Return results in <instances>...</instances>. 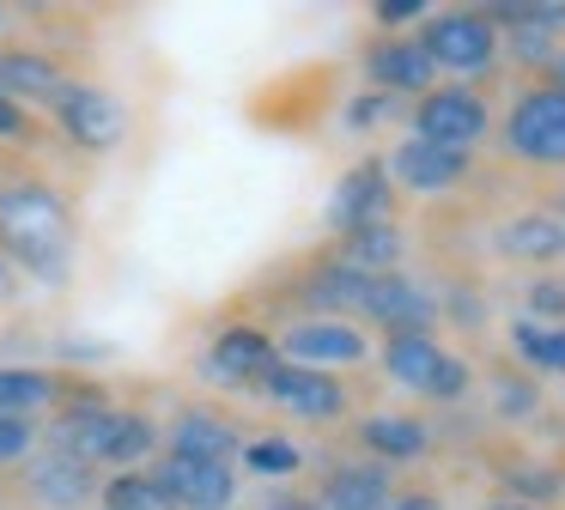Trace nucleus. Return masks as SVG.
I'll return each mask as SVG.
<instances>
[{
    "instance_id": "nucleus-1",
    "label": "nucleus",
    "mask_w": 565,
    "mask_h": 510,
    "mask_svg": "<svg viewBox=\"0 0 565 510\" xmlns=\"http://www.w3.org/2000/svg\"><path fill=\"white\" fill-rule=\"evenodd\" d=\"M0 249H7V267H25L43 286H62L74 262V206L50 182L0 189Z\"/></svg>"
},
{
    "instance_id": "nucleus-2",
    "label": "nucleus",
    "mask_w": 565,
    "mask_h": 510,
    "mask_svg": "<svg viewBox=\"0 0 565 510\" xmlns=\"http://www.w3.org/2000/svg\"><path fill=\"white\" fill-rule=\"evenodd\" d=\"M50 444H55V456H74V461H86V468H122L128 474L140 456H152L159 432H152L147 413H122V407L86 401V407H67L62 419H55Z\"/></svg>"
},
{
    "instance_id": "nucleus-3",
    "label": "nucleus",
    "mask_w": 565,
    "mask_h": 510,
    "mask_svg": "<svg viewBox=\"0 0 565 510\" xmlns=\"http://www.w3.org/2000/svg\"><path fill=\"white\" fill-rule=\"evenodd\" d=\"M504 146L535 164H565V92L553 79L529 85L504 116Z\"/></svg>"
},
{
    "instance_id": "nucleus-4",
    "label": "nucleus",
    "mask_w": 565,
    "mask_h": 510,
    "mask_svg": "<svg viewBox=\"0 0 565 510\" xmlns=\"http://www.w3.org/2000/svg\"><path fill=\"white\" fill-rule=\"evenodd\" d=\"M414 43L426 49L431 67H450V73H487V67H492V55H499L492 19H487V12H468V7L426 19Z\"/></svg>"
},
{
    "instance_id": "nucleus-5",
    "label": "nucleus",
    "mask_w": 565,
    "mask_h": 510,
    "mask_svg": "<svg viewBox=\"0 0 565 510\" xmlns=\"http://www.w3.org/2000/svg\"><path fill=\"white\" fill-rule=\"evenodd\" d=\"M383 364H390L395 383L419 389L426 401H456V395H468V364L450 359V352H444L431 334H390Z\"/></svg>"
},
{
    "instance_id": "nucleus-6",
    "label": "nucleus",
    "mask_w": 565,
    "mask_h": 510,
    "mask_svg": "<svg viewBox=\"0 0 565 510\" xmlns=\"http://www.w3.org/2000/svg\"><path fill=\"white\" fill-rule=\"evenodd\" d=\"M487 128H492V109H487V97L468 92V85H431L414 104V134L431 146H450V152H468Z\"/></svg>"
},
{
    "instance_id": "nucleus-7",
    "label": "nucleus",
    "mask_w": 565,
    "mask_h": 510,
    "mask_svg": "<svg viewBox=\"0 0 565 510\" xmlns=\"http://www.w3.org/2000/svg\"><path fill=\"white\" fill-rule=\"evenodd\" d=\"M256 389L274 401V407L298 413V419H317V425H329V419H341V413H347V389H341V376H329V371H305V364H286V359H274L268 371L256 376Z\"/></svg>"
},
{
    "instance_id": "nucleus-8",
    "label": "nucleus",
    "mask_w": 565,
    "mask_h": 510,
    "mask_svg": "<svg viewBox=\"0 0 565 510\" xmlns=\"http://www.w3.org/2000/svg\"><path fill=\"white\" fill-rule=\"evenodd\" d=\"M152 480H159V492L177 510H232V498H237V480L225 461H195V456H171V449L159 456Z\"/></svg>"
},
{
    "instance_id": "nucleus-9",
    "label": "nucleus",
    "mask_w": 565,
    "mask_h": 510,
    "mask_svg": "<svg viewBox=\"0 0 565 510\" xmlns=\"http://www.w3.org/2000/svg\"><path fill=\"white\" fill-rule=\"evenodd\" d=\"M55 121H62V134L74 146H86V152H110L128 134V109L116 104L104 85H67L62 104H55Z\"/></svg>"
},
{
    "instance_id": "nucleus-10",
    "label": "nucleus",
    "mask_w": 565,
    "mask_h": 510,
    "mask_svg": "<svg viewBox=\"0 0 565 510\" xmlns=\"http://www.w3.org/2000/svg\"><path fill=\"white\" fill-rule=\"evenodd\" d=\"M390 213H395V189H390V170H383L377 158L353 164L329 194V225L341 231V237L347 231H365V225H390Z\"/></svg>"
},
{
    "instance_id": "nucleus-11",
    "label": "nucleus",
    "mask_w": 565,
    "mask_h": 510,
    "mask_svg": "<svg viewBox=\"0 0 565 510\" xmlns=\"http://www.w3.org/2000/svg\"><path fill=\"white\" fill-rule=\"evenodd\" d=\"M359 316H371L390 334H431V298L402 274H371L365 298H359Z\"/></svg>"
},
{
    "instance_id": "nucleus-12",
    "label": "nucleus",
    "mask_w": 565,
    "mask_h": 510,
    "mask_svg": "<svg viewBox=\"0 0 565 510\" xmlns=\"http://www.w3.org/2000/svg\"><path fill=\"white\" fill-rule=\"evenodd\" d=\"M383 170H390L395 182H407V189H419V194H438V189H450V182L468 177V152H450V146H431V140H419V134H407Z\"/></svg>"
},
{
    "instance_id": "nucleus-13",
    "label": "nucleus",
    "mask_w": 565,
    "mask_h": 510,
    "mask_svg": "<svg viewBox=\"0 0 565 510\" xmlns=\"http://www.w3.org/2000/svg\"><path fill=\"white\" fill-rule=\"evenodd\" d=\"M286 364H305V371H322V364H359L365 359V334L347 322H298L286 328Z\"/></svg>"
},
{
    "instance_id": "nucleus-14",
    "label": "nucleus",
    "mask_w": 565,
    "mask_h": 510,
    "mask_svg": "<svg viewBox=\"0 0 565 510\" xmlns=\"http://www.w3.org/2000/svg\"><path fill=\"white\" fill-rule=\"evenodd\" d=\"M274 364V340L262 334V328H225L220 340L207 347V359H201V371L213 376V383H232V389H244V383H256L262 371Z\"/></svg>"
},
{
    "instance_id": "nucleus-15",
    "label": "nucleus",
    "mask_w": 565,
    "mask_h": 510,
    "mask_svg": "<svg viewBox=\"0 0 565 510\" xmlns=\"http://www.w3.org/2000/svg\"><path fill=\"white\" fill-rule=\"evenodd\" d=\"M365 73L383 85V97L390 92H414V97H426L431 92V61H426V49L414 43V36H377V43L365 49Z\"/></svg>"
},
{
    "instance_id": "nucleus-16",
    "label": "nucleus",
    "mask_w": 565,
    "mask_h": 510,
    "mask_svg": "<svg viewBox=\"0 0 565 510\" xmlns=\"http://www.w3.org/2000/svg\"><path fill=\"white\" fill-rule=\"evenodd\" d=\"M67 85L74 79L38 49H7L0 55V97H13V104H62Z\"/></svg>"
},
{
    "instance_id": "nucleus-17",
    "label": "nucleus",
    "mask_w": 565,
    "mask_h": 510,
    "mask_svg": "<svg viewBox=\"0 0 565 510\" xmlns=\"http://www.w3.org/2000/svg\"><path fill=\"white\" fill-rule=\"evenodd\" d=\"M31 498L50 510H79L86 498H98V468H86L74 456H43L31 468Z\"/></svg>"
},
{
    "instance_id": "nucleus-18",
    "label": "nucleus",
    "mask_w": 565,
    "mask_h": 510,
    "mask_svg": "<svg viewBox=\"0 0 565 510\" xmlns=\"http://www.w3.org/2000/svg\"><path fill=\"white\" fill-rule=\"evenodd\" d=\"M171 456L225 461V468H232V456H244V444H237V432L220 419V413H207V407H189L183 419L171 425Z\"/></svg>"
},
{
    "instance_id": "nucleus-19",
    "label": "nucleus",
    "mask_w": 565,
    "mask_h": 510,
    "mask_svg": "<svg viewBox=\"0 0 565 510\" xmlns=\"http://www.w3.org/2000/svg\"><path fill=\"white\" fill-rule=\"evenodd\" d=\"M322 510H383L390 504V480H383V468H371V461H353V468H334L329 480H322Z\"/></svg>"
},
{
    "instance_id": "nucleus-20",
    "label": "nucleus",
    "mask_w": 565,
    "mask_h": 510,
    "mask_svg": "<svg viewBox=\"0 0 565 510\" xmlns=\"http://www.w3.org/2000/svg\"><path fill=\"white\" fill-rule=\"evenodd\" d=\"M499 249L516 255V262H553V255H565V219H553V213L511 219L499 231Z\"/></svg>"
},
{
    "instance_id": "nucleus-21",
    "label": "nucleus",
    "mask_w": 565,
    "mask_h": 510,
    "mask_svg": "<svg viewBox=\"0 0 565 510\" xmlns=\"http://www.w3.org/2000/svg\"><path fill=\"white\" fill-rule=\"evenodd\" d=\"M334 262L353 267V274H395V262H402V231H395V225L347 231V237H341V255H334Z\"/></svg>"
},
{
    "instance_id": "nucleus-22",
    "label": "nucleus",
    "mask_w": 565,
    "mask_h": 510,
    "mask_svg": "<svg viewBox=\"0 0 565 510\" xmlns=\"http://www.w3.org/2000/svg\"><path fill=\"white\" fill-rule=\"evenodd\" d=\"M359 444L383 461H414L426 449V425L419 419H402V413H377V419L359 425Z\"/></svg>"
},
{
    "instance_id": "nucleus-23",
    "label": "nucleus",
    "mask_w": 565,
    "mask_h": 510,
    "mask_svg": "<svg viewBox=\"0 0 565 510\" xmlns=\"http://www.w3.org/2000/svg\"><path fill=\"white\" fill-rule=\"evenodd\" d=\"M365 279H371V274H353V267H341V262H322L317 274H310L305 298L317 304V310H359V298H365Z\"/></svg>"
},
{
    "instance_id": "nucleus-24",
    "label": "nucleus",
    "mask_w": 565,
    "mask_h": 510,
    "mask_svg": "<svg viewBox=\"0 0 565 510\" xmlns=\"http://www.w3.org/2000/svg\"><path fill=\"white\" fill-rule=\"evenodd\" d=\"M98 510H177V504L159 492V480H152V474L128 468V474H116V480L98 486Z\"/></svg>"
},
{
    "instance_id": "nucleus-25",
    "label": "nucleus",
    "mask_w": 565,
    "mask_h": 510,
    "mask_svg": "<svg viewBox=\"0 0 565 510\" xmlns=\"http://www.w3.org/2000/svg\"><path fill=\"white\" fill-rule=\"evenodd\" d=\"M55 401V376L50 371H0V413L31 419L38 407Z\"/></svg>"
},
{
    "instance_id": "nucleus-26",
    "label": "nucleus",
    "mask_w": 565,
    "mask_h": 510,
    "mask_svg": "<svg viewBox=\"0 0 565 510\" xmlns=\"http://www.w3.org/2000/svg\"><path fill=\"white\" fill-rule=\"evenodd\" d=\"M511 347L523 352L535 371H565V328H541V322H516Z\"/></svg>"
},
{
    "instance_id": "nucleus-27",
    "label": "nucleus",
    "mask_w": 565,
    "mask_h": 510,
    "mask_svg": "<svg viewBox=\"0 0 565 510\" xmlns=\"http://www.w3.org/2000/svg\"><path fill=\"white\" fill-rule=\"evenodd\" d=\"M244 461H249L256 474H298V468H305L298 444H286V437H256V444L244 449Z\"/></svg>"
},
{
    "instance_id": "nucleus-28",
    "label": "nucleus",
    "mask_w": 565,
    "mask_h": 510,
    "mask_svg": "<svg viewBox=\"0 0 565 510\" xmlns=\"http://www.w3.org/2000/svg\"><path fill=\"white\" fill-rule=\"evenodd\" d=\"M529 322H565V279H535V286H529Z\"/></svg>"
},
{
    "instance_id": "nucleus-29",
    "label": "nucleus",
    "mask_w": 565,
    "mask_h": 510,
    "mask_svg": "<svg viewBox=\"0 0 565 510\" xmlns=\"http://www.w3.org/2000/svg\"><path fill=\"white\" fill-rule=\"evenodd\" d=\"M31 419H13V413H0V468H7V461H25L31 456Z\"/></svg>"
},
{
    "instance_id": "nucleus-30",
    "label": "nucleus",
    "mask_w": 565,
    "mask_h": 510,
    "mask_svg": "<svg viewBox=\"0 0 565 510\" xmlns=\"http://www.w3.org/2000/svg\"><path fill=\"white\" fill-rule=\"evenodd\" d=\"M371 19H377L383 31H402L407 19H426V7H419V0H377V7H371Z\"/></svg>"
},
{
    "instance_id": "nucleus-31",
    "label": "nucleus",
    "mask_w": 565,
    "mask_h": 510,
    "mask_svg": "<svg viewBox=\"0 0 565 510\" xmlns=\"http://www.w3.org/2000/svg\"><path fill=\"white\" fill-rule=\"evenodd\" d=\"M499 413H511V419L535 413V389H529V383H516V376H504V383H499Z\"/></svg>"
},
{
    "instance_id": "nucleus-32",
    "label": "nucleus",
    "mask_w": 565,
    "mask_h": 510,
    "mask_svg": "<svg viewBox=\"0 0 565 510\" xmlns=\"http://www.w3.org/2000/svg\"><path fill=\"white\" fill-rule=\"evenodd\" d=\"M383 109H390V97L371 92V97H353V109H347V121L353 128H371V121H383Z\"/></svg>"
},
{
    "instance_id": "nucleus-33",
    "label": "nucleus",
    "mask_w": 565,
    "mask_h": 510,
    "mask_svg": "<svg viewBox=\"0 0 565 510\" xmlns=\"http://www.w3.org/2000/svg\"><path fill=\"white\" fill-rule=\"evenodd\" d=\"M25 134H31L25 109H19L13 97H0V140H25Z\"/></svg>"
},
{
    "instance_id": "nucleus-34",
    "label": "nucleus",
    "mask_w": 565,
    "mask_h": 510,
    "mask_svg": "<svg viewBox=\"0 0 565 510\" xmlns=\"http://www.w3.org/2000/svg\"><path fill=\"white\" fill-rule=\"evenodd\" d=\"M383 510H444V498L438 492H390Z\"/></svg>"
},
{
    "instance_id": "nucleus-35",
    "label": "nucleus",
    "mask_w": 565,
    "mask_h": 510,
    "mask_svg": "<svg viewBox=\"0 0 565 510\" xmlns=\"http://www.w3.org/2000/svg\"><path fill=\"white\" fill-rule=\"evenodd\" d=\"M262 510H322L317 498H274V504H262Z\"/></svg>"
},
{
    "instance_id": "nucleus-36",
    "label": "nucleus",
    "mask_w": 565,
    "mask_h": 510,
    "mask_svg": "<svg viewBox=\"0 0 565 510\" xmlns=\"http://www.w3.org/2000/svg\"><path fill=\"white\" fill-rule=\"evenodd\" d=\"M7 298H13V267L0 262V304H7Z\"/></svg>"
},
{
    "instance_id": "nucleus-37",
    "label": "nucleus",
    "mask_w": 565,
    "mask_h": 510,
    "mask_svg": "<svg viewBox=\"0 0 565 510\" xmlns=\"http://www.w3.org/2000/svg\"><path fill=\"white\" fill-rule=\"evenodd\" d=\"M553 85H559V92H565V49H559V55H553Z\"/></svg>"
},
{
    "instance_id": "nucleus-38",
    "label": "nucleus",
    "mask_w": 565,
    "mask_h": 510,
    "mask_svg": "<svg viewBox=\"0 0 565 510\" xmlns=\"http://www.w3.org/2000/svg\"><path fill=\"white\" fill-rule=\"evenodd\" d=\"M487 510H535V504H511V498H499V504H487Z\"/></svg>"
}]
</instances>
